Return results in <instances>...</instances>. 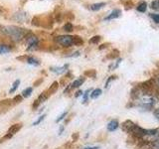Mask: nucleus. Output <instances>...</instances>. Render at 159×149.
Instances as JSON below:
<instances>
[{"mask_svg": "<svg viewBox=\"0 0 159 149\" xmlns=\"http://www.w3.org/2000/svg\"><path fill=\"white\" fill-rule=\"evenodd\" d=\"M1 31L9 36L14 41H20L25 37V30L22 28H19L16 26H2Z\"/></svg>", "mask_w": 159, "mask_h": 149, "instance_id": "f257e3e1", "label": "nucleus"}, {"mask_svg": "<svg viewBox=\"0 0 159 149\" xmlns=\"http://www.w3.org/2000/svg\"><path fill=\"white\" fill-rule=\"evenodd\" d=\"M56 41L63 47H70L74 44V37L65 35V36H59L56 38Z\"/></svg>", "mask_w": 159, "mask_h": 149, "instance_id": "f03ea898", "label": "nucleus"}, {"mask_svg": "<svg viewBox=\"0 0 159 149\" xmlns=\"http://www.w3.org/2000/svg\"><path fill=\"white\" fill-rule=\"evenodd\" d=\"M139 102L142 104L143 106H151L155 102V98L152 96H149V94H145V96H142L139 98Z\"/></svg>", "mask_w": 159, "mask_h": 149, "instance_id": "7ed1b4c3", "label": "nucleus"}, {"mask_svg": "<svg viewBox=\"0 0 159 149\" xmlns=\"http://www.w3.org/2000/svg\"><path fill=\"white\" fill-rule=\"evenodd\" d=\"M26 43H27V49L28 50H32V49L37 47L38 39H37V37H35V36H33V35H32V36H30V37L27 38Z\"/></svg>", "mask_w": 159, "mask_h": 149, "instance_id": "20e7f679", "label": "nucleus"}, {"mask_svg": "<svg viewBox=\"0 0 159 149\" xmlns=\"http://www.w3.org/2000/svg\"><path fill=\"white\" fill-rule=\"evenodd\" d=\"M47 98H48V94L46 93H43L41 96H40L36 99V101H35V102L33 103V108H37L39 106V104H41L42 102H44Z\"/></svg>", "mask_w": 159, "mask_h": 149, "instance_id": "39448f33", "label": "nucleus"}, {"mask_svg": "<svg viewBox=\"0 0 159 149\" xmlns=\"http://www.w3.org/2000/svg\"><path fill=\"white\" fill-rule=\"evenodd\" d=\"M118 126H119V123H118V121L116 120V119H113V120H111V121H109L108 123H107V130L108 131H114V130H116V129L118 128Z\"/></svg>", "mask_w": 159, "mask_h": 149, "instance_id": "423d86ee", "label": "nucleus"}, {"mask_svg": "<svg viewBox=\"0 0 159 149\" xmlns=\"http://www.w3.org/2000/svg\"><path fill=\"white\" fill-rule=\"evenodd\" d=\"M21 127H22V124H21V123L13 124V125H11V127H10V128L8 129V132H7V133H9V134H11V135H13V134L17 133V132L20 130V129H21Z\"/></svg>", "mask_w": 159, "mask_h": 149, "instance_id": "0eeeda50", "label": "nucleus"}, {"mask_svg": "<svg viewBox=\"0 0 159 149\" xmlns=\"http://www.w3.org/2000/svg\"><path fill=\"white\" fill-rule=\"evenodd\" d=\"M120 14H121V11L119 9H114L113 11L108 15V16L106 18V20H111V19H116L117 17L120 16Z\"/></svg>", "mask_w": 159, "mask_h": 149, "instance_id": "6e6552de", "label": "nucleus"}, {"mask_svg": "<svg viewBox=\"0 0 159 149\" xmlns=\"http://www.w3.org/2000/svg\"><path fill=\"white\" fill-rule=\"evenodd\" d=\"M67 67L68 66H64V67H56V68H51V71L56 73L58 74H64L65 72L67 71Z\"/></svg>", "mask_w": 159, "mask_h": 149, "instance_id": "1a4fd4ad", "label": "nucleus"}, {"mask_svg": "<svg viewBox=\"0 0 159 149\" xmlns=\"http://www.w3.org/2000/svg\"><path fill=\"white\" fill-rule=\"evenodd\" d=\"M10 51H11V48H10L8 45L0 44V55H4L6 53H9Z\"/></svg>", "mask_w": 159, "mask_h": 149, "instance_id": "9d476101", "label": "nucleus"}, {"mask_svg": "<svg viewBox=\"0 0 159 149\" xmlns=\"http://www.w3.org/2000/svg\"><path fill=\"white\" fill-rule=\"evenodd\" d=\"M84 78H80L78 79H76V81H74V83L72 84V88H79L80 86H82V84H84Z\"/></svg>", "mask_w": 159, "mask_h": 149, "instance_id": "9b49d317", "label": "nucleus"}, {"mask_svg": "<svg viewBox=\"0 0 159 149\" xmlns=\"http://www.w3.org/2000/svg\"><path fill=\"white\" fill-rule=\"evenodd\" d=\"M104 5H106V3H103V2H102V3H96V4L91 5V9L93 10V11H98V10L102 9L104 6Z\"/></svg>", "mask_w": 159, "mask_h": 149, "instance_id": "f8f14e48", "label": "nucleus"}, {"mask_svg": "<svg viewBox=\"0 0 159 149\" xmlns=\"http://www.w3.org/2000/svg\"><path fill=\"white\" fill-rule=\"evenodd\" d=\"M101 94H102V89L97 88V89H94V91L92 92V93H91V98L96 99V98H98L99 96H101Z\"/></svg>", "mask_w": 159, "mask_h": 149, "instance_id": "ddd939ff", "label": "nucleus"}, {"mask_svg": "<svg viewBox=\"0 0 159 149\" xmlns=\"http://www.w3.org/2000/svg\"><path fill=\"white\" fill-rule=\"evenodd\" d=\"M27 63L29 65H32V66H39V65H40V62L38 61V60L33 58V57H29L27 59Z\"/></svg>", "mask_w": 159, "mask_h": 149, "instance_id": "4468645a", "label": "nucleus"}, {"mask_svg": "<svg viewBox=\"0 0 159 149\" xmlns=\"http://www.w3.org/2000/svg\"><path fill=\"white\" fill-rule=\"evenodd\" d=\"M19 84H20V79H16V81H15V82L13 83V84H12V88H10L9 93H13L16 92V89L18 88Z\"/></svg>", "mask_w": 159, "mask_h": 149, "instance_id": "2eb2a0df", "label": "nucleus"}, {"mask_svg": "<svg viewBox=\"0 0 159 149\" xmlns=\"http://www.w3.org/2000/svg\"><path fill=\"white\" fill-rule=\"evenodd\" d=\"M33 92V88H27L26 89H24V91L22 92V94L21 96L23 97H29L30 96H31V93Z\"/></svg>", "mask_w": 159, "mask_h": 149, "instance_id": "dca6fc26", "label": "nucleus"}, {"mask_svg": "<svg viewBox=\"0 0 159 149\" xmlns=\"http://www.w3.org/2000/svg\"><path fill=\"white\" fill-rule=\"evenodd\" d=\"M146 9H147V4L145 2L139 3V5L137 6V11H139V12H145Z\"/></svg>", "mask_w": 159, "mask_h": 149, "instance_id": "f3484780", "label": "nucleus"}, {"mask_svg": "<svg viewBox=\"0 0 159 149\" xmlns=\"http://www.w3.org/2000/svg\"><path fill=\"white\" fill-rule=\"evenodd\" d=\"M45 117H46V114H43V115H41V116H40V117L37 119L36 121H35V122L33 123V125H34V126H35V125H38L39 123H41V122L44 120V118H45Z\"/></svg>", "mask_w": 159, "mask_h": 149, "instance_id": "a211bd4d", "label": "nucleus"}, {"mask_svg": "<svg viewBox=\"0 0 159 149\" xmlns=\"http://www.w3.org/2000/svg\"><path fill=\"white\" fill-rule=\"evenodd\" d=\"M83 44V40L76 36V37H74V45H82Z\"/></svg>", "mask_w": 159, "mask_h": 149, "instance_id": "6ab92c4d", "label": "nucleus"}, {"mask_svg": "<svg viewBox=\"0 0 159 149\" xmlns=\"http://www.w3.org/2000/svg\"><path fill=\"white\" fill-rule=\"evenodd\" d=\"M57 88H58V83H53V84H52V87L49 88V92L50 93H54V92H56L57 91Z\"/></svg>", "mask_w": 159, "mask_h": 149, "instance_id": "aec40b11", "label": "nucleus"}, {"mask_svg": "<svg viewBox=\"0 0 159 149\" xmlns=\"http://www.w3.org/2000/svg\"><path fill=\"white\" fill-rule=\"evenodd\" d=\"M64 29H65V31H67V32H71L72 30H73V25H72L71 23H67V24L64 26Z\"/></svg>", "mask_w": 159, "mask_h": 149, "instance_id": "412c9836", "label": "nucleus"}, {"mask_svg": "<svg viewBox=\"0 0 159 149\" xmlns=\"http://www.w3.org/2000/svg\"><path fill=\"white\" fill-rule=\"evenodd\" d=\"M151 8L152 9H159V0H154V1H152Z\"/></svg>", "mask_w": 159, "mask_h": 149, "instance_id": "4be33fe9", "label": "nucleus"}, {"mask_svg": "<svg viewBox=\"0 0 159 149\" xmlns=\"http://www.w3.org/2000/svg\"><path fill=\"white\" fill-rule=\"evenodd\" d=\"M99 40H101V37H99V36H94V37H93L91 39V41H89V42L93 43V44H97L99 41Z\"/></svg>", "mask_w": 159, "mask_h": 149, "instance_id": "5701e85b", "label": "nucleus"}, {"mask_svg": "<svg viewBox=\"0 0 159 149\" xmlns=\"http://www.w3.org/2000/svg\"><path fill=\"white\" fill-rule=\"evenodd\" d=\"M66 115H67V111H66V112H63V113L61 114V115H60V116L56 119V122L58 123V122H60L61 120H63V119L65 118V116H66Z\"/></svg>", "mask_w": 159, "mask_h": 149, "instance_id": "b1692460", "label": "nucleus"}, {"mask_svg": "<svg viewBox=\"0 0 159 149\" xmlns=\"http://www.w3.org/2000/svg\"><path fill=\"white\" fill-rule=\"evenodd\" d=\"M151 18L155 23H159V14H151Z\"/></svg>", "mask_w": 159, "mask_h": 149, "instance_id": "393cba45", "label": "nucleus"}, {"mask_svg": "<svg viewBox=\"0 0 159 149\" xmlns=\"http://www.w3.org/2000/svg\"><path fill=\"white\" fill-rule=\"evenodd\" d=\"M151 149H159V139L153 142L152 146H151Z\"/></svg>", "mask_w": 159, "mask_h": 149, "instance_id": "a878e982", "label": "nucleus"}, {"mask_svg": "<svg viewBox=\"0 0 159 149\" xmlns=\"http://www.w3.org/2000/svg\"><path fill=\"white\" fill-rule=\"evenodd\" d=\"M89 91H87L86 93H84L83 94V102H86L88 101V97H89Z\"/></svg>", "mask_w": 159, "mask_h": 149, "instance_id": "bb28decb", "label": "nucleus"}, {"mask_svg": "<svg viewBox=\"0 0 159 149\" xmlns=\"http://www.w3.org/2000/svg\"><path fill=\"white\" fill-rule=\"evenodd\" d=\"M22 96H17L16 97H14V99H13V101L15 102H21V99H22Z\"/></svg>", "mask_w": 159, "mask_h": 149, "instance_id": "cd10ccee", "label": "nucleus"}, {"mask_svg": "<svg viewBox=\"0 0 159 149\" xmlns=\"http://www.w3.org/2000/svg\"><path fill=\"white\" fill-rule=\"evenodd\" d=\"M84 149H99V147H97V146H89V147H84Z\"/></svg>", "mask_w": 159, "mask_h": 149, "instance_id": "c85d7f7f", "label": "nucleus"}, {"mask_svg": "<svg viewBox=\"0 0 159 149\" xmlns=\"http://www.w3.org/2000/svg\"><path fill=\"white\" fill-rule=\"evenodd\" d=\"M154 114H155V116L157 117V119H158V120H159V108L157 109V111H154Z\"/></svg>", "mask_w": 159, "mask_h": 149, "instance_id": "c756f323", "label": "nucleus"}, {"mask_svg": "<svg viewBox=\"0 0 159 149\" xmlns=\"http://www.w3.org/2000/svg\"><path fill=\"white\" fill-rule=\"evenodd\" d=\"M83 94H84V93H83L82 91H79V92L76 93V97H80V96H83Z\"/></svg>", "mask_w": 159, "mask_h": 149, "instance_id": "7c9ffc66", "label": "nucleus"}, {"mask_svg": "<svg viewBox=\"0 0 159 149\" xmlns=\"http://www.w3.org/2000/svg\"><path fill=\"white\" fill-rule=\"evenodd\" d=\"M63 130H64V126H61V128H60V132H59V134H61V133L63 132Z\"/></svg>", "mask_w": 159, "mask_h": 149, "instance_id": "2f4dec72", "label": "nucleus"}, {"mask_svg": "<svg viewBox=\"0 0 159 149\" xmlns=\"http://www.w3.org/2000/svg\"><path fill=\"white\" fill-rule=\"evenodd\" d=\"M157 83H158V84H159V79H157Z\"/></svg>", "mask_w": 159, "mask_h": 149, "instance_id": "473e14b6", "label": "nucleus"}]
</instances>
